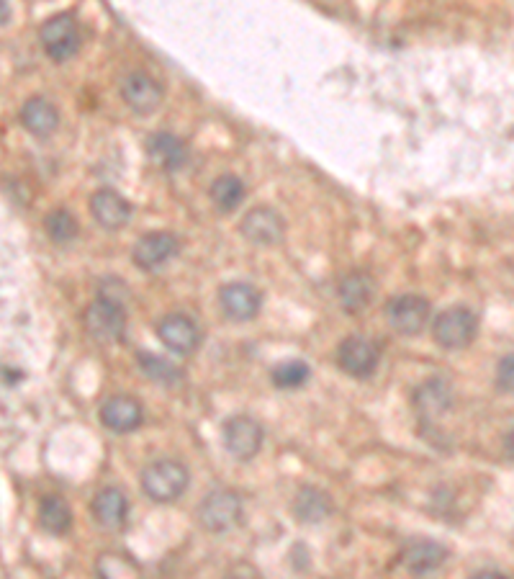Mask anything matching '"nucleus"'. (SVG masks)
<instances>
[{
	"mask_svg": "<svg viewBox=\"0 0 514 579\" xmlns=\"http://www.w3.org/2000/svg\"><path fill=\"white\" fill-rule=\"evenodd\" d=\"M147 155H150V160L160 170L175 173V170H180L188 163L191 152H188L186 142L180 137H175V134L157 132L147 139Z\"/></svg>",
	"mask_w": 514,
	"mask_h": 579,
	"instance_id": "obj_16",
	"label": "nucleus"
},
{
	"mask_svg": "<svg viewBox=\"0 0 514 579\" xmlns=\"http://www.w3.org/2000/svg\"><path fill=\"white\" fill-rule=\"evenodd\" d=\"M196 518L209 533H227L242 520V500L227 489H216L201 500Z\"/></svg>",
	"mask_w": 514,
	"mask_h": 579,
	"instance_id": "obj_5",
	"label": "nucleus"
},
{
	"mask_svg": "<svg viewBox=\"0 0 514 579\" xmlns=\"http://www.w3.org/2000/svg\"><path fill=\"white\" fill-rule=\"evenodd\" d=\"M448 559V549L437 541H412L401 551V567L412 574H430Z\"/></svg>",
	"mask_w": 514,
	"mask_h": 579,
	"instance_id": "obj_18",
	"label": "nucleus"
},
{
	"mask_svg": "<svg viewBox=\"0 0 514 579\" xmlns=\"http://www.w3.org/2000/svg\"><path fill=\"white\" fill-rule=\"evenodd\" d=\"M497 384L504 394H512V353H507V356L499 361Z\"/></svg>",
	"mask_w": 514,
	"mask_h": 579,
	"instance_id": "obj_28",
	"label": "nucleus"
},
{
	"mask_svg": "<svg viewBox=\"0 0 514 579\" xmlns=\"http://www.w3.org/2000/svg\"><path fill=\"white\" fill-rule=\"evenodd\" d=\"M245 183L237 175H222L211 183V201L222 214L234 212L245 201Z\"/></svg>",
	"mask_w": 514,
	"mask_h": 579,
	"instance_id": "obj_24",
	"label": "nucleus"
},
{
	"mask_svg": "<svg viewBox=\"0 0 514 579\" xmlns=\"http://www.w3.org/2000/svg\"><path fill=\"white\" fill-rule=\"evenodd\" d=\"M240 232L252 242V245H278L286 235V219L270 209V206H257L245 214L240 222Z\"/></svg>",
	"mask_w": 514,
	"mask_h": 579,
	"instance_id": "obj_11",
	"label": "nucleus"
},
{
	"mask_svg": "<svg viewBox=\"0 0 514 579\" xmlns=\"http://www.w3.org/2000/svg\"><path fill=\"white\" fill-rule=\"evenodd\" d=\"M507 459H512V430L507 433Z\"/></svg>",
	"mask_w": 514,
	"mask_h": 579,
	"instance_id": "obj_30",
	"label": "nucleus"
},
{
	"mask_svg": "<svg viewBox=\"0 0 514 579\" xmlns=\"http://www.w3.org/2000/svg\"><path fill=\"white\" fill-rule=\"evenodd\" d=\"M309 376L311 368L304 361H283L273 368V384L278 389H301Z\"/></svg>",
	"mask_w": 514,
	"mask_h": 579,
	"instance_id": "obj_27",
	"label": "nucleus"
},
{
	"mask_svg": "<svg viewBox=\"0 0 514 579\" xmlns=\"http://www.w3.org/2000/svg\"><path fill=\"white\" fill-rule=\"evenodd\" d=\"M44 227H47V235L52 237V242H57V245H67V242L78 237V219L72 217L67 209H57V212L47 214Z\"/></svg>",
	"mask_w": 514,
	"mask_h": 579,
	"instance_id": "obj_26",
	"label": "nucleus"
},
{
	"mask_svg": "<svg viewBox=\"0 0 514 579\" xmlns=\"http://www.w3.org/2000/svg\"><path fill=\"white\" fill-rule=\"evenodd\" d=\"M11 21V3L8 0H0V26Z\"/></svg>",
	"mask_w": 514,
	"mask_h": 579,
	"instance_id": "obj_29",
	"label": "nucleus"
},
{
	"mask_svg": "<svg viewBox=\"0 0 514 579\" xmlns=\"http://www.w3.org/2000/svg\"><path fill=\"white\" fill-rule=\"evenodd\" d=\"M378 358H381V353H378L376 343H371L368 338H358V335L342 340L337 348V363L353 379H368L376 374Z\"/></svg>",
	"mask_w": 514,
	"mask_h": 579,
	"instance_id": "obj_9",
	"label": "nucleus"
},
{
	"mask_svg": "<svg viewBox=\"0 0 514 579\" xmlns=\"http://www.w3.org/2000/svg\"><path fill=\"white\" fill-rule=\"evenodd\" d=\"M83 322L90 338H96L98 343L114 345L126 338V309L119 299L111 296H98L96 302L85 309Z\"/></svg>",
	"mask_w": 514,
	"mask_h": 579,
	"instance_id": "obj_2",
	"label": "nucleus"
},
{
	"mask_svg": "<svg viewBox=\"0 0 514 579\" xmlns=\"http://www.w3.org/2000/svg\"><path fill=\"white\" fill-rule=\"evenodd\" d=\"M21 124H24L34 137H49V134H54L57 124H60V111H57V106H54L52 101H47V98H29V101L24 103V109H21Z\"/></svg>",
	"mask_w": 514,
	"mask_h": 579,
	"instance_id": "obj_21",
	"label": "nucleus"
},
{
	"mask_svg": "<svg viewBox=\"0 0 514 579\" xmlns=\"http://www.w3.org/2000/svg\"><path fill=\"white\" fill-rule=\"evenodd\" d=\"M39 523L54 536H65L72 528V510L60 495H47L39 502Z\"/></svg>",
	"mask_w": 514,
	"mask_h": 579,
	"instance_id": "obj_23",
	"label": "nucleus"
},
{
	"mask_svg": "<svg viewBox=\"0 0 514 579\" xmlns=\"http://www.w3.org/2000/svg\"><path fill=\"white\" fill-rule=\"evenodd\" d=\"M224 448L232 453L237 461H250L255 459L260 448H263L265 433L263 425L252 420L250 415H234L229 417L222 428Z\"/></svg>",
	"mask_w": 514,
	"mask_h": 579,
	"instance_id": "obj_6",
	"label": "nucleus"
},
{
	"mask_svg": "<svg viewBox=\"0 0 514 579\" xmlns=\"http://www.w3.org/2000/svg\"><path fill=\"white\" fill-rule=\"evenodd\" d=\"M157 338L162 340V345L178 356H191L193 350L201 345V330H198L196 320L188 317L183 312L165 314L160 322H157Z\"/></svg>",
	"mask_w": 514,
	"mask_h": 579,
	"instance_id": "obj_8",
	"label": "nucleus"
},
{
	"mask_svg": "<svg viewBox=\"0 0 514 579\" xmlns=\"http://www.w3.org/2000/svg\"><path fill=\"white\" fill-rule=\"evenodd\" d=\"M430 314V302L419 294L394 296V299L386 304V317H389L391 327H394L399 335H409V338L425 330V325L430 322Z\"/></svg>",
	"mask_w": 514,
	"mask_h": 579,
	"instance_id": "obj_7",
	"label": "nucleus"
},
{
	"mask_svg": "<svg viewBox=\"0 0 514 579\" xmlns=\"http://www.w3.org/2000/svg\"><path fill=\"white\" fill-rule=\"evenodd\" d=\"M90 513L103 528H121L126 523V515H129V500L121 489L106 487L101 489L96 497H93V505H90Z\"/></svg>",
	"mask_w": 514,
	"mask_h": 579,
	"instance_id": "obj_20",
	"label": "nucleus"
},
{
	"mask_svg": "<svg viewBox=\"0 0 514 579\" xmlns=\"http://www.w3.org/2000/svg\"><path fill=\"white\" fill-rule=\"evenodd\" d=\"M188 484H191V474H188L186 464L175 459L152 461L142 471L144 495L155 502H175L178 497H183Z\"/></svg>",
	"mask_w": 514,
	"mask_h": 579,
	"instance_id": "obj_1",
	"label": "nucleus"
},
{
	"mask_svg": "<svg viewBox=\"0 0 514 579\" xmlns=\"http://www.w3.org/2000/svg\"><path fill=\"white\" fill-rule=\"evenodd\" d=\"M144 412L134 397H126V394H116V397L106 399L101 405V423L114 433H132L142 425Z\"/></svg>",
	"mask_w": 514,
	"mask_h": 579,
	"instance_id": "obj_15",
	"label": "nucleus"
},
{
	"mask_svg": "<svg viewBox=\"0 0 514 579\" xmlns=\"http://www.w3.org/2000/svg\"><path fill=\"white\" fill-rule=\"evenodd\" d=\"M90 214L103 230H121L132 219V204L114 188H101L90 199Z\"/></svg>",
	"mask_w": 514,
	"mask_h": 579,
	"instance_id": "obj_14",
	"label": "nucleus"
},
{
	"mask_svg": "<svg viewBox=\"0 0 514 579\" xmlns=\"http://www.w3.org/2000/svg\"><path fill=\"white\" fill-rule=\"evenodd\" d=\"M432 335L445 350H463L479 335V317L468 307H450L435 320Z\"/></svg>",
	"mask_w": 514,
	"mask_h": 579,
	"instance_id": "obj_3",
	"label": "nucleus"
},
{
	"mask_svg": "<svg viewBox=\"0 0 514 579\" xmlns=\"http://www.w3.org/2000/svg\"><path fill=\"white\" fill-rule=\"evenodd\" d=\"M178 250L180 242L175 235H170V232H150V235L137 240L132 250V260L139 271H157L165 263H170L178 255Z\"/></svg>",
	"mask_w": 514,
	"mask_h": 579,
	"instance_id": "obj_10",
	"label": "nucleus"
},
{
	"mask_svg": "<svg viewBox=\"0 0 514 579\" xmlns=\"http://www.w3.org/2000/svg\"><path fill=\"white\" fill-rule=\"evenodd\" d=\"M219 307L232 322H250L255 320L260 307H263V296L252 284L237 281V284H227L219 291Z\"/></svg>",
	"mask_w": 514,
	"mask_h": 579,
	"instance_id": "obj_13",
	"label": "nucleus"
},
{
	"mask_svg": "<svg viewBox=\"0 0 514 579\" xmlns=\"http://www.w3.org/2000/svg\"><path fill=\"white\" fill-rule=\"evenodd\" d=\"M414 407L425 420L430 417H440L453 407V386L445 379L435 376V379H427L425 384L419 386L414 392Z\"/></svg>",
	"mask_w": 514,
	"mask_h": 579,
	"instance_id": "obj_19",
	"label": "nucleus"
},
{
	"mask_svg": "<svg viewBox=\"0 0 514 579\" xmlns=\"http://www.w3.org/2000/svg\"><path fill=\"white\" fill-rule=\"evenodd\" d=\"M39 42H42L47 57H52L54 62H67L70 57L78 55L83 37H80V26L75 16L57 13V16L44 21V26L39 29Z\"/></svg>",
	"mask_w": 514,
	"mask_h": 579,
	"instance_id": "obj_4",
	"label": "nucleus"
},
{
	"mask_svg": "<svg viewBox=\"0 0 514 579\" xmlns=\"http://www.w3.org/2000/svg\"><path fill=\"white\" fill-rule=\"evenodd\" d=\"M137 363L139 371L150 381H157V384H175V381L183 379V371L175 363H170L168 358L155 356V353H147V350H139Z\"/></svg>",
	"mask_w": 514,
	"mask_h": 579,
	"instance_id": "obj_25",
	"label": "nucleus"
},
{
	"mask_svg": "<svg viewBox=\"0 0 514 579\" xmlns=\"http://www.w3.org/2000/svg\"><path fill=\"white\" fill-rule=\"evenodd\" d=\"M337 296H340V304L345 307L347 314L365 312L368 304L373 302V296H376V278L365 271L347 273L340 281Z\"/></svg>",
	"mask_w": 514,
	"mask_h": 579,
	"instance_id": "obj_17",
	"label": "nucleus"
},
{
	"mask_svg": "<svg viewBox=\"0 0 514 579\" xmlns=\"http://www.w3.org/2000/svg\"><path fill=\"white\" fill-rule=\"evenodd\" d=\"M162 96H165L162 85L150 73H144V70L126 75L124 83H121V98H124V103L134 114H152V111H157Z\"/></svg>",
	"mask_w": 514,
	"mask_h": 579,
	"instance_id": "obj_12",
	"label": "nucleus"
},
{
	"mask_svg": "<svg viewBox=\"0 0 514 579\" xmlns=\"http://www.w3.org/2000/svg\"><path fill=\"white\" fill-rule=\"evenodd\" d=\"M293 515L306 525L322 523L332 515V497L319 487H301L293 502Z\"/></svg>",
	"mask_w": 514,
	"mask_h": 579,
	"instance_id": "obj_22",
	"label": "nucleus"
}]
</instances>
